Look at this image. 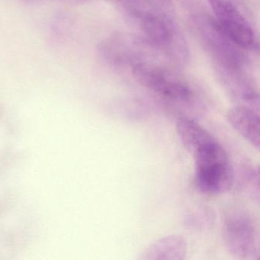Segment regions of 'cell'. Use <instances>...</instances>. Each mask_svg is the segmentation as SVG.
Instances as JSON below:
<instances>
[{"label": "cell", "mask_w": 260, "mask_h": 260, "mask_svg": "<svg viewBox=\"0 0 260 260\" xmlns=\"http://www.w3.org/2000/svg\"><path fill=\"white\" fill-rule=\"evenodd\" d=\"M194 159V183L201 192L218 196L231 189L234 172L229 157L217 142L211 143L193 156Z\"/></svg>", "instance_id": "6da1fadb"}, {"label": "cell", "mask_w": 260, "mask_h": 260, "mask_svg": "<svg viewBox=\"0 0 260 260\" xmlns=\"http://www.w3.org/2000/svg\"><path fill=\"white\" fill-rule=\"evenodd\" d=\"M222 238L226 250L235 258L243 260L259 258L258 226L248 211L233 208L225 214Z\"/></svg>", "instance_id": "7a4b0ae2"}, {"label": "cell", "mask_w": 260, "mask_h": 260, "mask_svg": "<svg viewBox=\"0 0 260 260\" xmlns=\"http://www.w3.org/2000/svg\"><path fill=\"white\" fill-rule=\"evenodd\" d=\"M194 25L202 43L226 72H241L246 58L243 48L236 45L219 26L215 19L205 15L197 16ZM223 71V72H226Z\"/></svg>", "instance_id": "3957f363"}, {"label": "cell", "mask_w": 260, "mask_h": 260, "mask_svg": "<svg viewBox=\"0 0 260 260\" xmlns=\"http://www.w3.org/2000/svg\"><path fill=\"white\" fill-rule=\"evenodd\" d=\"M132 72L141 84L167 101L181 105L192 101L191 87L162 68L140 62L134 65Z\"/></svg>", "instance_id": "277c9868"}, {"label": "cell", "mask_w": 260, "mask_h": 260, "mask_svg": "<svg viewBox=\"0 0 260 260\" xmlns=\"http://www.w3.org/2000/svg\"><path fill=\"white\" fill-rule=\"evenodd\" d=\"M216 22L226 36L243 49L257 47L255 32L233 0H208Z\"/></svg>", "instance_id": "5b68a950"}, {"label": "cell", "mask_w": 260, "mask_h": 260, "mask_svg": "<svg viewBox=\"0 0 260 260\" xmlns=\"http://www.w3.org/2000/svg\"><path fill=\"white\" fill-rule=\"evenodd\" d=\"M138 19L141 30L149 42L153 46L174 51L180 46L179 37L174 24L165 15L144 8L135 15Z\"/></svg>", "instance_id": "8992f818"}, {"label": "cell", "mask_w": 260, "mask_h": 260, "mask_svg": "<svg viewBox=\"0 0 260 260\" xmlns=\"http://www.w3.org/2000/svg\"><path fill=\"white\" fill-rule=\"evenodd\" d=\"M226 119L240 136L257 150H259V112L246 106L237 105L228 111Z\"/></svg>", "instance_id": "52a82bcc"}, {"label": "cell", "mask_w": 260, "mask_h": 260, "mask_svg": "<svg viewBox=\"0 0 260 260\" xmlns=\"http://www.w3.org/2000/svg\"><path fill=\"white\" fill-rule=\"evenodd\" d=\"M188 246L183 237L170 235L152 243L141 254L143 260H183L187 255Z\"/></svg>", "instance_id": "ba28073f"}, {"label": "cell", "mask_w": 260, "mask_h": 260, "mask_svg": "<svg viewBox=\"0 0 260 260\" xmlns=\"http://www.w3.org/2000/svg\"><path fill=\"white\" fill-rule=\"evenodd\" d=\"M176 132L182 145L192 156L216 141L208 131L188 117H181L178 119Z\"/></svg>", "instance_id": "9c48e42d"}, {"label": "cell", "mask_w": 260, "mask_h": 260, "mask_svg": "<svg viewBox=\"0 0 260 260\" xmlns=\"http://www.w3.org/2000/svg\"><path fill=\"white\" fill-rule=\"evenodd\" d=\"M238 186L241 192L255 203H259V172L253 164H244L240 167Z\"/></svg>", "instance_id": "30bf717a"}, {"label": "cell", "mask_w": 260, "mask_h": 260, "mask_svg": "<svg viewBox=\"0 0 260 260\" xmlns=\"http://www.w3.org/2000/svg\"><path fill=\"white\" fill-rule=\"evenodd\" d=\"M155 8L162 9L170 4V0H144Z\"/></svg>", "instance_id": "8fae6325"}]
</instances>
